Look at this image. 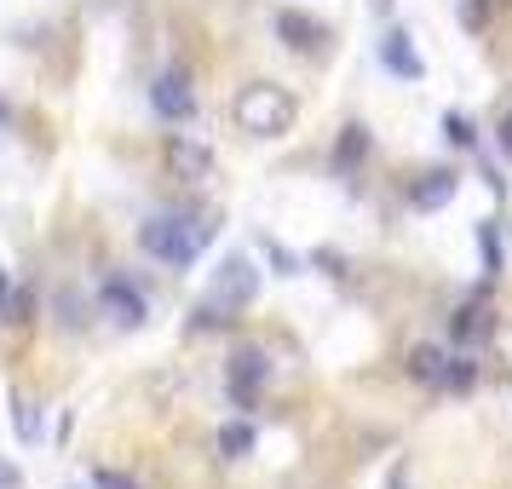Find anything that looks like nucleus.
Segmentation results:
<instances>
[{
    "label": "nucleus",
    "mask_w": 512,
    "mask_h": 489,
    "mask_svg": "<svg viewBox=\"0 0 512 489\" xmlns=\"http://www.w3.org/2000/svg\"><path fill=\"white\" fill-rule=\"evenodd\" d=\"M12 420H18V438L24 443H41V409L29 397H12Z\"/></svg>",
    "instance_id": "dca6fc26"
},
{
    "label": "nucleus",
    "mask_w": 512,
    "mask_h": 489,
    "mask_svg": "<svg viewBox=\"0 0 512 489\" xmlns=\"http://www.w3.org/2000/svg\"><path fill=\"white\" fill-rule=\"evenodd\" d=\"M449 334H455V340H484V334H489V311H478V305H461V311L449 317Z\"/></svg>",
    "instance_id": "f8f14e48"
},
{
    "label": "nucleus",
    "mask_w": 512,
    "mask_h": 489,
    "mask_svg": "<svg viewBox=\"0 0 512 489\" xmlns=\"http://www.w3.org/2000/svg\"><path fill=\"white\" fill-rule=\"evenodd\" d=\"M265 374H271L265 351H236L231 357V397L236 403H254V392L265 386Z\"/></svg>",
    "instance_id": "423d86ee"
},
{
    "label": "nucleus",
    "mask_w": 512,
    "mask_h": 489,
    "mask_svg": "<svg viewBox=\"0 0 512 489\" xmlns=\"http://www.w3.org/2000/svg\"><path fill=\"white\" fill-rule=\"evenodd\" d=\"M449 196H455V173H426V179L409 190V202H415L420 213H426V208H443Z\"/></svg>",
    "instance_id": "9d476101"
},
{
    "label": "nucleus",
    "mask_w": 512,
    "mask_h": 489,
    "mask_svg": "<svg viewBox=\"0 0 512 489\" xmlns=\"http://www.w3.org/2000/svg\"><path fill=\"white\" fill-rule=\"evenodd\" d=\"M98 489H139L133 478H121V472H98Z\"/></svg>",
    "instance_id": "6ab92c4d"
},
{
    "label": "nucleus",
    "mask_w": 512,
    "mask_h": 489,
    "mask_svg": "<svg viewBox=\"0 0 512 489\" xmlns=\"http://www.w3.org/2000/svg\"><path fill=\"white\" fill-rule=\"evenodd\" d=\"M472 380H478V363H472V357H443V380L438 386H449V392H472Z\"/></svg>",
    "instance_id": "ddd939ff"
},
{
    "label": "nucleus",
    "mask_w": 512,
    "mask_h": 489,
    "mask_svg": "<svg viewBox=\"0 0 512 489\" xmlns=\"http://www.w3.org/2000/svg\"><path fill=\"white\" fill-rule=\"evenodd\" d=\"M236 127L254 133V139H277V133L294 127V98L271 81H254V87L236 93Z\"/></svg>",
    "instance_id": "f03ea898"
},
{
    "label": "nucleus",
    "mask_w": 512,
    "mask_h": 489,
    "mask_svg": "<svg viewBox=\"0 0 512 489\" xmlns=\"http://www.w3.org/2000/svg\"><path fill=\"white\" fill-rule=\"evenodd\" d=\"M484 271L489 277L501 271V248H495V231H489V225H484Z\"/></svg>",
    "instance_id": "a211bd4d"
},
{
    "label": "nucleus",
    "mask_w": 512,
    "mask_h": 489,
    "mask_svg": "<svg viewBox=\"0 0 512 489\" xmlns=\"http://www.w3.org/2000/svg\"><path fill=\"white\" fill-rule=\"evenodd\" d=\"M248 449H254V426H242V420H236V426L219 432V455H225V461H242Z\"/></svg>",
    "instance_id": "2eb2a0df"
},
{
    "label": "nucleus",
    "mask_w": 512,
    "mask_h": 489,
    "mask_svg": "<svg viewBox=\"0 0 512 489\" xmlns=\"http://www.w3.org/2000/svg\"><path fill=\"white\" fill-rule=\"evenodd\" d=\"M277 35H288L294 52H317V41H323V29L311 18H300V12H277Z\"/></svg>",
    "instance_id": "1a4fd4ad"
},
{
    "label": "nucleus",
    "mask_w": 512,
    "mask_h": 489,
    "mask_svg": "<svg viewBox=\"0 0 512 489\" xmlns=\"http://www.w3.org/2000/svg\"><path fill=\"white\" fill-rule=\"evenodd\" d=\"M0 317H6V271H0Z\"/></svg>",
    "instance_id": "412c9836"
},
{
    "label": "nucleus",
    "mask_w": 512,
    "mask_h": 489,
    "mask_svg": "<svg viewBox=\"0 0 512 489\" xmlns=\"http://www.w3.org/2000/svg\"><path fill=\"white\" fill-rule=\"evenodd\" d=\"M363 150H369V127H346V139H340V150H334V167L351 173V167L363 162Z\"/></svg>",
    "instance_id": "4468645a"
},
{
    "label": "nucleus",
    "mask_w": 512,
    "mask_h": 489,
    "mask_svg": "<svg viewBox=\"0 0 512 489\" xmlns=\"http://www.w3.org/2000/svg\"><path fill=\"white\" fill-rule=\"evenodd\" d=\"M380 64H386L392 75H403V81H420V70H426V64H420V52L409 47V35H403V29H386V41H380Z\"/></svg>",
    "instance_id": "0eeeda50"
},
{
    "label": "nucleus",
    "mask_w": 512,
    "mask_h": 489,
    "mask_svg": "<svg viewBox=\"0 0 512 489\" xmlns=\"http://www.w3.org/2000/svg\"><path fill=\"white\" fill-rule=\"evenodd\" d=\"M409 374H415L420 386H438L443 380V351L438 346H415L409 351Z\"/></svg>",
    "instance_id": "9b49d317"
},
{
    "label": "nucleus",
    "mask_w": 512,
    "mask_h": 489,
    "mask_svg": "<svg viewBox=\"0 0 512 489\" xmlns=\"http://www.w3.org/2000/svg\"><path fill=\"white\" fill-rule=\"evenodd\" d=\"M443 139L461 144V150H478V133H472V121L466 116H443Z\"/></svg>",
    "instance_id": "f3484780"
},
{
    "label": "nucleus",
    "mask_w": 512,
    "mask_h": 489,
    "mask_svg": "<svg viewBox=\"0 0 512 489\" xmlns=\"http://www.w3.org/2000/svg\"><path fill=\"white\" fill-rule=\"evenodd\" d=\"M150 104H156V116H162V121H190V110H196L190 75H185V70L156 75V87H150Z\"/></svg>",
    "instance_id": "20e7f679"
},
{
    "label": "nucleus",
    "mask_w": 512,
    "mask_h": 489,
    "mask_svg": "<svg viewBox=\"0 0 512 489\" xmlns=\"http://www.w3.org/2000/svg\"><path fill=\"white\" fill-rule=\"evenodd\" d=\"M208 242H213L208 213H156V219L139 225V248L162 265H196Z\"/></svg>",
    "instance_id": "f257e3e1"
},
{
    "label": "nucleus",
    "mask_w": 512,
    "mask_h": 489,
    "mask_svg": "<svg viewBox=\"0 0 512 489\" xmlns=\"http://www.w3.org/2000/svg\"><path fill=\"white\" fill-rule=\"evenodd\" d=\"M254 288H259L254 265H248V259H225V265H219V282H213V300L202 305V323H219L213 311H225V305H248Z\"/></svg>",
    "instance_id": "7ed1b4c3"
},
{
    "label": "nucleus",
    "mask_w": 512,
    "mask_h": 489,
    "mask_svg": "<svg viewBox=\"0 0 512 489\" xmlns=\"http://www.w3.org/2000/svg\"><path fill=\"white\" fill-rule=\"evenodd\" d=\"M98 305H104V317L121 323V328H139L144 323V294L133 288V282H121V277H110L104 288H98Z\"/></svg>",
    "instance_id": "39448f33"
},
{
    "label": "nucleus",
    "mask_w": 512,
    "mask_h": 489,
    "mask_svg": "<svg viewBox=\"0 0 512 489\" xmlns=\"http://www.w3.org/2000/svg\"><path fill=\"white\" fill-rule=\"evenodd\" d=\"M501 150H507V156H512V110H507V116H501Z\"/></svg>",
    "instance_id": "aec40b11"
},
{
    "label": "nucleus",
    "mask_w": 512,
    "mask_h": 489,
    "mask_svg": "<svg viewBox=\"0 0 512 489\" xmlns=\"http://www.w3.org/2000/svg\"><path fill=\"white\" fill-rule=\"evenodd\" d=\"M167 162H173V173H179V179H208V150H202V144H190V139H173L167 144Z\"/></svg>",
    "instance_id": "6e6552de"
}]
</instances>
